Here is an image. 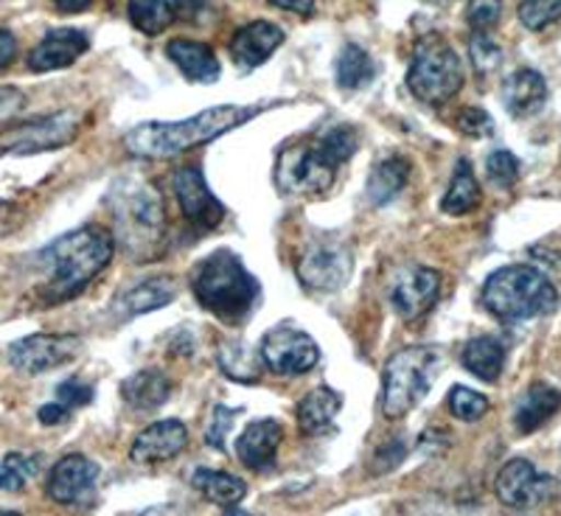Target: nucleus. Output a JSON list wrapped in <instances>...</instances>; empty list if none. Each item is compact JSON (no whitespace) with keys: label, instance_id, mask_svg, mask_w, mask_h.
Here are the masks:
<instances>
[{"label":"nucleus","instance_id":"obj_46","mask_svg":"<svg viewBox=\"0 0 561 516\" xmlns=\"http://www.w3.org/2000/svg\"><path fill=\"white\" fill-rule=\"evenodd\" d=\"M14 57H18V39H14L12 32L0 28V70L9 68L14 62Z\"/></svg>","mask_w":561,"mask_h":516},{"label":"nucleus","instance_id":"obj_22","mask_svg":"<svg viewBox=\"0 0 561 516\" xmlns=\"http://www.w3.org/2000/svg\"><path fill=\"white\" fill-rule=\"evenodd\" d=\"M169 59L183 70V77L188 82L210 84L219 79V59L214 48L205 43H194V39H172L167 48Z\"/></svg>","mask_w":561,"mask_h":516},{"label":"nucleus","instance_id":"obj_24","mask_svg":"<svg viewBox=\"0 0 561 516\" xmlns=\"http://www.w3.org/2000/svg\"><path fill=\"white\" fill-rule=\"evenodd\" d=\"M124 402L135 410H158L172 395V379L158 368L135 370L133 377L122 385Z\"/></svg>","mask_w":561,"mask_h":516},{"label":"nucleus","instance_id":"obj_3","mask_svg":"<svg viewBox=\"0 0 561 516\" xmlns=\"http://www.w3.org/2000/svg\"><path fill=\"white\" fill-rule=\"evenodd\" d=\"M357 152V133L351 127L325 129L312 144L289 147L278 154L275 183L280 194H323L334 174Z\"/></svg>","mask_w":561,"mask_h":516},{"label":"nucleus","instance_id":"obj_44","mask_svg":"<svg viewBox=\"0 0 561 516\" xmlns=\"http://www.w3.org/2000/svg\"><path fill=\"white\" fill-rule=\"evenodd\" d=\"M20 225V208L9 199H0V239L9 237Z\"/></svg>","mask_w":561,"mask_h":516},{"label":"nucleus","instance_id":"obj_37","mask_svg":"<svg viewBox=\"0 0 561 516\" xmlns=\"http://www.w3.org/2000/svg\"><path fill=\"white\" fill-rule=\"evenodd\" d=\"M561 20V0H523L519 3V23L530 32H542Z\"/></svg>","mask_w":561,"mask_h":516},{"label":"nucleus","instance_id":"obj_26","mask_svg":"<svg viewBox=\"0 0 561 516\" xmlns=\"http://www.w3.org/2000/svg\"><path fill=\"white\" fill-rule=\"evenodd\" d=\"M460 363L480 382H497L505 368V348L497 337L483 334V337H474L463 345Z\"/></svg>","mask_w":561,"mask_h":516},{"label":"nucleus","instance_id":"obj_31","mask_svg":"<svg viewBox=\"0 0 561 516\" xmlns=\"http://www.w3.org/2000/svg\"><path fill=\"white\" fill-rule=\"evenodd\" d=\"M192 485L208 500V503L217 505H237L242 503L244 494H248L244 480H239L237 474L214 472V469H197V472L192 474Z\"/></svg>","mask_w":561,"mask_h":516},{"label":"nucleus","instance_id":"obj_13","mask_svg":"<svg viewBox=\"0 0 561 516\" xmlns=\"http://www.w3.org/2000/svg\"><path fill=\"white\" fill-rule=\"evenodd\" d=\"M556 491V480L542 474L530 460L514 458L500 469L494 480V494L511 511H530L545 505Z\"/></svg>","mask_w":561,"mask_h":516},{"label":"nucleus","instance_id":"obj_18","mask_svg":"<svg viewBox=\"0 0 561 516\" xmlns=\"http://www.w3.org/2000/svg\"><path fill=\"white\" fill-rule=\"evenodd\" d=\"M88 48V34L79 32V28H54L28 54V70H34V73H48V70L70 68Z\"/></svg>","mask_w":561,"mask_h":516},{"label":"nucleus","instance_id":"obj_21","mask_svg":"<svg viewBox=\"0 0 561 516\" xmlns=\"http://www.w3.org/2000/svg\"><path fill=\"white\" fill-rule=\"evenodd\" d=\"M548 99V84H545L542 73L523 68L514 70L503 84V104L514 118H528V115L539 113Z\"/></svg>","mask_w":561,"mask_h":516},{"label":"nucleus","instance_id":"obj_11","mask_svg":"<svg viewBox=\"0 0 561 516\" xmlns=\"http://www.w3.org/2000/svg\"><path fill=\"white\" fill-rule=\"evenodd\" d=\"M262 365L278 377H304L320 363V348L307 332L293 325H275L259 345Z\"/></svg>","mask_w":561,"mask_h":516},{"label":"nucleus","instance_id":"obj_12","mask_svg":"<svg viewBox=\"0 0 561 516\" xmlns=\"http://www.w3.org/2000/svg\"><path fill=\"white\" fill-rule=\"evenodd\" d=\"M82 354L79 334H32L9 345V363L20 374L37 377L54 368H62Z\"/></svg>","mask_w":561,"mask_h":516},{"label":"nucleus","instance_id":"obj_15","mask_svg":"<svg viewBox=\"0 0 561 516\" xmlns=\"http://www.w3.org/2000/svg\"><path fill=\"white\" fill-rule=\"evenodd\" d=\"M99 472L102 469L84 455H68L51 469L48 497L59 505H68V508H84L96 500Z\"/></svg>","mask_w":561,"mask_h":516},{"label":"nucleus","instance_id":"obj_14","mask_svg":"<svg viewBox=\"0 0 561 516\" xmlns=\"http://www.w3.org/2000/svg\"><path fill=\"white\" fill-rule=\"evenodd\" d=\"M440 273L421 264H408L390 280V303L402 320H419L438 303Z\"/></svg>","mask_w":561,"mask_h":516},{"label":"nucleus","instance_id":"obj_38","mask_svg":"<svg viewBox=\"0 0 561 516\" xmlns=\"http://www.w3.org/2000/svg\"><path fill=\"white\" fill-rule=\"evenodd\" d=\"M503 18V0H469L466 7V23L472 32H491Z\"/></svg>","mask_w":561,"mask_h":516},{"label":"nucleus","instance_id":"obj_29","mask_svg":"<svg viewBox=\"0 0 561 516\" xmlns=\"http://www.w3.org/2000/svg\"><path fill=\"white\" fill-rule=\"evenodd\" d=\"M410 180V160H404L402 154H393V158H385L382 163L374 167L368 177V199L374 205H385L402 192Z\"/></svg>","mask_w":561,"mask_h":516},{"label":"nucleus","instance_id":"obj_39","mask_svg":"<svg viewBox=\"0 0 561 516\" xmlns=\"http://www.w3.org/2000/svg\"><path fill=\"white\" fill-rule=\"evenodd\" d=\"M485 169H489L491 183L500 185V188H511V185L519 180V160L514 158L511 152H505V149H500V152H491Z\"/></svg>","mask_w":561,"mask_h":516},{"label":"nucleus","instance_id":"obj_25","mask_svg":"<svg viewBox=\"0 0 561 516\" xmlns=\"http://www.w3.org/2000/svg\"><path fill=\"white\" fill-rule=\"evenodd\" d=\"M343 410V395L332 388H314L298 404V424L307 435H323L334 427V418Z\"/></svg>","mask_w":561,"mask_h":516},{"label":"nucleus","instance_id":"obj_35","mask_svg":"<svg viewBox=\"0 0 561 516\" xmlns=\"http://www.w3.org/2000/svg\"><path fill=\"white\" fill-rule=\"evenodd\" d=\"M489 399H485L483 393H478V390L472 388H463V385H455L453 390H449V413L455 415V418L460 421H480L485 413H489Z\"/></svg>","mask_w":561,"mask_h":516},{"label":"nucleus","instance_id":"obj_19","mask_svg":"<svg viewBox=\"0 0 561 516\" xmlns=\"http://www.w3.org/2000/svg\"><path fill=\"white\" fill-rule=\"evenodd\" d=\"M280 440H284V427L275 418L253 421L244 427L237 440V455L253 472H267L273 469L275 455H278Z\"/></svg>","mask_w":561,"mask_h":516},{"label":"nucleus","instance_id":"obj_23","mask_svg":"<svg viewBox=\"0 0 561 516\" xmlns=\"http://www.w3.org/2000/svg\"><path fill=\"white\" fill-rule=\"evenodd\" d=\"M561 410V393L550 385H530L514 408V424L523 435L536 433Z\"/></svg>","mask_w":561,"mask_h":516},{"label":"nucleus","instance_id":"obj_49","mask_svg":"<svg viewBox=\"0 0 561 516\" xmlns=\"http://www.w3.org/2000/svg\"><path fill=\"white\" fill-rule=\"evenodd\" d=\"M93 0H54V7L59 9L62 14H79L90 7Z\"/></svg>","mask_w":561,"mask_h":516},{"label":"nucleus","instance_id":"obj_45","mask_svg":"<svg viewBox=\"0 0 561 516\" xmlns=\"http://www.w3.org/2000/svg\"><path fill=\"white\" fill-rule=\"evenodd\" d=\"M70 410L65 408V404L54 402V404H43L37 413L39 424H45V427H54V424H62V421H68Z\"/></svg>","mask_w":561,"mask_h":516},{"label":"nucleus","instance_id":"obj_34","mask_svg":"<svg viewBox=\"0 0 561 516\" xmlns=\"http://www.w3.org/2000/svg\"><path fill=\"white\" fill-rule=\"evenodd\" d=\"M39 455H7L0 460V491H23L39 474Z\"/></svg>","mask_w":561,"mask_h":516},{"label":"nucleus","instance_id":"obj_10","mask_svg":"<svg viewBox=\"0 0 561 516\" xmlns=\"http://www.w3.org/2000/svg\"><path fill=\"white\" fill-rule=\"evenodd\" d=\"M295 270L300 284L312 293H337L351 278L354 259L340 239H314L300 253Z\"/></svg>","mask_w":561,"mask_h":516},{"label":"nucleus","instance_id":"obj_6","mask_svg":"<svg viewBox=\"0 0 561 516\" xmlns=\"http://www.w3.org/2000/svg\"><path fill=\"white\" fill-rule=\"evenodd\" d=\"M483 307L505 323L545 318L559 309V289L530 264H508L485 278Z\"/></svg>","mask_w":561,"mask_h":516},{"label":"nucleus","instance_id":"obj_30","mask_svg":"<svg viewBox=\"0 0 561 516\" xmlns=\"http://www.w3.org/2000/svg\"><path fill=\"white\" fill-rule=\"evenodd\" d=\"M478 205H480L478 177H474L469 160H458L453 183H449L447 194H444V199H440V210L449 214V217H463V214L474 210Z\"/></svg>","mask_w":561,"mask_h":516},{"label":"nucleus","instance_id":"obj_9","mask_svg":"<svg viewBox=\"0 0 561 516\" xmlns=\"http://www.w3.org/2000/svg\"><path fill=\"white\" fill-rule=\"evenodd\" d=\"M82 133V113L59 110L26 124L0 129V154H37L70 147Z\"/></svg>","mask_w":561,"mask_h":516},{"label":"nucleus","instance_id":"obj_42","mask_svg":"<svg viewBox=\"0 0 561 516\" xmlns=\"http://www.w3.org/2000/svg\"><path fill=\"white\" fill-rule=\"evenodd\" d=\"M458 127L460 133L469 135V138H485V135L494 133L491 115L480 107H466L463 113L458 115Z\"/></svg>","mask_w":561,"mask_h":516},{"label":"nucleus","instance_id":"obj_20","mask_svg":"<svg viewBox=\"0 0 561 516\" xmlns=\"http://www.w3.org/2000/svg\"><path fill=\"white\" fill-rule=\"evenodd\" d=\"M280 43H284V28L270 23V20H255V23H248L233 34L228 51L233 62L244 65V68H259L273 57Z\"/></svg>","mask_w":561,"mask_h":516},{"label":"nucleus","instance_id":"obj_36","mask_svg":"<svg viewBox=\"0 0 561 516\" xmlns=\"http://www.w3.org/2000/svg\"><path fill=\"white\" fill-rule=\"evenodd\" d=\"M469 59L480 77H489L503 62V48L489 37V32H474V37L469 39Z\"/></svg>","mask_w":561,"mask_h":516},{"label":"nucleus","instance_id":"obj_17","mask_svg":"<svg viewBox=\"0 0 561 516\" xmlns=\"http://www.w3.org/2000/svg\"><path fill=\"white\" fill-rule=\"evenodd\" d=\"M185 447H188V429L183 421H154L135 438L129 458L140 466L167 463L178 458Z\"/></svg>","mask_w":561,"mask_h":516},{"label":"nucleus","instance_id":"obj_27","mask_svg":"<svg viewBox=\"0 0 561 516\" xmlns=\"http://www.w3.org/2000/svg\"><path fill=\"white\" fill-rule=\"evenodd\" d=\"M172 300H174L172 280L152 278V280H140L138 287L124 293V298L118 300V309H122L124 318H138V314L158 312V309L169 307Z\"/></svg>","mask_w":561,"mask_h":516},{"label":"nucleus","instance_id":"obj_28","mask_svg":"<svg viewBox=\"0 0 561 516\" xmlns=\"http://www.w3.org/2000/svg\"><path fill=\"white\" fill-rule=\"evenodd\" d=\"M217 363L225 377L233 379V382L255 385L259 377H262V357H259V351L248 348L242 340H228V343L219 345Z\"/></svg>","mask_w":561,"mask_h":516},{"label":"nucleus","instance_id":"obj_47","mask_svg":"<svg viewBox=\"0 0 561 516\" xmlns=\"http://www.w3.org/2000/svg\"><path fill=\"white\" fill-rule=\"evenodd\" d=\"M208 7V0H174V18H183V20H194L199 18V12Z\"/></svg>","mask_w":561,"mask_h":516},{"label":"nucleus","instance_id":"obj_48","mask_svg":"<svg viewBox=\"0 0 561 516\" xmlns=\"http://www.w3.org/2000/svg\"><path fill=\"white\" fill-rule=\"evenodd\" d=\"M270 3L284 9V12H295V14H309L314 7V0H270Z\"/></svg>","mask_w":561,"mask_h":516},{"label":"nucleus","instance_id":"obj_50","mask_svg":"<svg viewBox=\"0 0 561 516\" xmlns=\"http://www.w3.org/2000/svg\"><path fill=\"white\" fill-rule=\"evenodd\" d=\"M427 3H435V7H447V3H453V0H427Z\"/></svg>","mask_w":561,"mask_h":516},{"label":"nucleus","instance_id":"obj_5","mask_svg":"<svg viewBox=\"0 0 561 516\" xmlns=\"http://www.w3.org/2000/svg\"><path fill=\"white\" fill-rule=\"evenodd\" d=\"M192 289L199 307L222 320L244 318L262 298V284L230 250H217L194 267Z\"/></svg>","mask_w":561,"mask_h":516},{"label":"nucleus","instance_id":"obj_1","mask_svg":"<svg viewBox=\"0 0 561 516\" xmlns=\"http://www.w3.org/2000/svg\"><path fill=\"white\" fill-rule=\"evenodd\" d=\"M115 253V239L102 225H84V228L62 233L51 244H45L37 253V264L48 270L45 284L39 287V298L45 307H57L65 300H73L88 289V284L102 273Z\"/></svg>","mask_w":561,"mask_h":516},{"label":"nucleus","instance_id":"obj_8","mask_svg":"<svg viewBox=\"0 0 561 516\" xmlns=\"http://www.w3.org/2000/svg\"><path fill=\"white\" fill-rule=\"evenodd\" d=\"M463 88V65L444 39H421L408 68V90L419 102L438 107Z\"/></svg>","mask_w":561,"mask_h":516},{"label":"nucleus","instance_id":"obj_4","mask_svg":"<svg viewBox=\"0 0 561 516\" xmlns=\"http://www.w3.org/2000/svg\"><path fill=\"white\" fill-rule=\"evenodd\" d=\"M107 208L113 214L115 237L122 239L124 250L135 262H149L167 225L163 197L158 188L138 177L115 180L107 194Z\"/></svg>","mask_w":561,"mask_h":516},{"label":"nucleus","instance_id":"obj_32","mask_svg":"<svg viewBox=\"0 0 561 516\" xmlns=\"http://www.w3.org/2000/svg\"><path fill=\"white\" fill-rule=\"evenodd\" d=\"M334 73H337V84L343 90H359V88H365L370 79H374V73H377V65H374V59H370V54L365 51V48H359V45L351 43V45H345L343 51H340Z\"/></svg>","mask_w":561,"mask_h":516},{"label":"nucleus","instance_id":"obj_40","mask_svg":"<svg viewBox=\"0 0 561 516\" xmlns=\"http://www.w3.org/2000/svg\"><path fill=\"white\" fill-rule=\"evenodd\" d=\"M237 415H239V410L225 408V404L214 408L210 424H208V429H205V444L214 449H225V438H228V433H230V427H233Z\"/></svg>","mask_w":561,"mask_h":516},{"label":"nucleus","instance_id":"obj_43","mask_svg":"<svg viewBox=\"0 0 561 516\" xmlns=\"http://www.w3.org/2000/svg\"><path fill=\"white\" fill-rule=\"evenodd\" d=\"M23 107H26L23 90L0 84V122H7V118H12V115H18Z\"/></svg>","mask_w":561,"mask_h":516},{"label":"nucleus","instance_id":"obj_7","mask_svg":"<svg viewBox=\"0 0 561 516\" xmlns=\"http://www.w3.org/2000/svg\"><path fill=\"white\" fill-rule=\"evenodd\" d=\"M440 354L433 345H408L396 351L382 370V413L399 421L413 413L440 374Z\"/></svg>","mask_w":561,"mask_h":516},{"label":"nucleus","instance_id":"obj_33","mask_svg":"<svg viewBox=\"0 0 561 516\" xmlns=\"http://www.w3.org/2000/svg\"><path fill=\"white\" fill-rule=\"evenodd\" d=\"M174 9L169 0H129V23L147 37H158L172 26Z\"/></svg>","mask_w":561,"mask_h":516},{"label":"nucleus","instance_id":"obj_2","mask_svg":"<svg viewBox=\"0 0 561 516\" xmlns=\"http://www.w3.org/2000/svg\"><path fill=\"white\" fill-rule=\"evenodd\" d=\"M267 104H219L183 122H147L124 135V149L140 160H163L183 154L208 140L222 138L230 129L242 127L264 113Z\"/></svg>","mask_w":561,"mask_h":516},{"label":"nucleus","instance_id":"obj_41","mask_svg":"<svg viewBox=\"0 0 561 516\" xmlns=\"http://www.w3.org/2000/svg\"><path fill=\"white\" fill-rule=\"evenodd\" d=\"M57 402L65 404L68 410L88 408L93 402V388L88 382H82V379H65L57 388Z\"/></svg>","mask_w":561,"mask_h":516},{"label":"nucleus","instance_id":"obj_16","mask_svg":"<svg viewBox=\"0 0 561 516\" xmlns=\"http://www.w3.org/2000/svg\"><path fill=\"white\" fill-rule=\"evenodd\" d=\"M174 194L185 219L199 230H214L222 225L225 205L214 197L197 167H183L174 172Z\"/></svg>","mask_w":561,"mask_h":516}]
</instances>
